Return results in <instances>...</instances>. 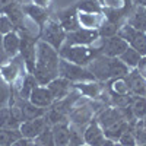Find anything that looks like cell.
Listing matches in <instances>:
<instances>
[{"mask_svg": "<svg viewBox=\"0 0 146 146\" xmlns=\"http://www.w3.org/2000/svg\"><path fill=\"white\" fill-rule=\"evenodd\" d=\"M58 51L51 45L38 40L36 42V56L32 75L40 85L47 86L53 79L58 78Z\"/></svg>", "mask_w": 146, "mask_h": 146, "instance_id": "obj_1", "label": "cell"}, {"mask_svg": "<svg viewBox=\"0 0 146 146\" xmlns=\"http://www.w3.org/2000/svg\"><path fill=\"white\" fill-rule=\"evenodd\" d=\"M86 67L95 76V80L120 79V78H124L130 70L123 62H120V58L105 57L102 54H98Z\"/></svg>", "mask_w": 146, "mask_h": 146, "instance_id": "obj_2", "label": "cell"}, {"mask_svg": "<svg viewBox=\"0 0 146 146\" xmlns=\"http://www.w3.org/2000/svg\"><path fill=\"white\" fill-rule=\"evenodd\" d=\"M100 54V50H92L88 45H66L63 44L58 50V57L70 63L86 67L92 60Z\"/></svg>", "mask_w": 146, "mask_h": 146, "instance_id": "obj_3", "label": "cell"}, {"mask_svg": "<svg viewBox=\"0 0 146 146\" xmlns=\"http://www.w3.org/2000/svg\"><path fill=\"white\" fill-rule=\"evenodd\" d=\"M58 78H63L73 83L95 82V76L89 72L88 67L70 63L64 58H60V62H58Z\"/></svg>", "mask_w": 146, "mask_h": 146, "instance_id": "obj_4", "label": "cell"}, {"mask_svg": "<svg viewBox=\"0 0 146 146\" xmlns=\"http://www.w3.org/2000/svg\"><path fill=\"white\" fill-rule=\"evenodd\" d=\"M21 36V47H19V56L22 57L28 73H32L35 66V56H36V42L38 38L28 31H16Z\"/></svg>", "mask_w": 146, "mask_h": 146, "instance_id": "obj_5", "label": "cell"}, {"mask_svg": "<svg viewBox=\"0 0 146 146\" xmlns=\"http://www.w3.org/2000/svg\"><path fill=\"white\" fill-rule=\"evenodd\" d=\"M66 40V31L62 28V25L57 21H47V23L41 32V41L51 45L54 50H60Z\"/></svg>", "mask_w": 146, "mask_h": 146, "instance_id": "obj_6", "label": "cell"}, {"mask_svg": "<svg viewBox=\"0 0 146 146\" xmlns=\"http://www.w3.org/2000/svg\"><path fill=\"white\" fill-rule=\"evenodd\" d=\"M120 38H123L129 47H131L133 50H136L140 56H146V34L142 31H137L135 28H131L130 25L121 27L117 32Z\"/></svg>", "mask_w": 146, "mask_h": 146, "instance_id": "obj_7", "label": "cell"}, {"mask_svg": "<svg viewBox=\"0 0 146 146\" xmlns=\"http://www.w3.org/2000/svg\"><path fill=\"white\" fill-rule=\"evenodd\" d=\"M27 73H28V70H27L25 63H23V60L19 54L13 58H10L5 66L0 67V75L10 85L15 83L18 79H22Z\"/></svg>", "mask_w": 146, "mask_h": 146, "instance_id": "obj_8", "label": "cell"}, {"mask_svg": "<svg viewBox=\"0 0 146 146\" xmlns=\"http://www.w3.org/2000/svg\"><path fill=\"white\" fill-rule=\"evenodd\" d=\"M127 42L120 38L118 35H114V36H110V38H104L102 41V45L98 48L100 50V54L105 56V57H111V58H118L121 54L124 53V50L127 48Z\"/></svg>", "mask_w": 146, "mask_h": 146, "instance_id": "obj_9", "label": "cell"}, {"mask_svg": "<svg viewBox=\"0 0 146 146\" xmlns=\"http://www.w3.org/2000/svg\"><path fill=\"white\" fill-rule=\"evenodd\" d=\"M48 126L47 120L44 117H36V118H31V120H25L22 121L21 126H19V131L22 137L25 139H29V140H34L36 136L40 135L41 131H44Z\"/></svg>", "mask_w": 146, "mask_h": 146, "instance_id": "obj_10", "label": "cell"}, {"mask_svg": "<svg viewBox=\"0 0 146 146\" xmlns=\"http://www.w3.org/2000/svg\"><path fill=\"white\" fill-rule=\"evenodd\" d=\"M98 31L86 29V28H79L76 31H72L66 34V45H89L98 38Z\"/></svg>", "mask_w": 146, "mask_h": 146, "instance_id": "obj_11", "label": "cell"}, {"mask_svg": "<svg viewBox=\"0 0 146 146\" xmlns=\"http://www.w3.org/2000/svg\"><path fill=\"white\" fill-rule=\"evenodd\" d=\"M124 80L127 83L129 94L135 96H146V79L137 72V69H130L124 76Z\"/></svg>", "mask_w": 146, "mask_h": 146, "instance_id": "obj_12", "label": "cell"}, {"mask_svg": "<svg viewBox=\"0 0 146 146\" xmlns=\"http://www.w3.org/2000/svg\"><path fill=\"white\" fill-rule=\"evenodd\" d=\"M105 133L104 129L100 126V123L96 120L89 121V124L85 127L83 130V142L85 145L89 146H101L105 140Z\"/></svg>", "mask_w": 146, "mask_h": 146, "instance_id": "obj_13", "label": "cell"}, {"mask_svg": "<svg viewBox=\"0 0 146 146\" xmlns=\"http://www.w3.org/2000/svg\"><path fill=\"white\" fill-rule=\"evenodd\" d=\"M28 101L32 102V104L36 105V107L47 110L48 107H51V105H53L54 98H53L51 92L48 91L47 86H44V85H38V86H36V88L31 92Z\"/></svg>", "mask_w": 146, "mask_h": 146, "instance_id": "obj_14", "label": "cell"}, {"mask_svg": "<svg viewBox=\"0 0 146 146\" xmlns=\"http://www.w3.org/2000/svg\"><path fill=\"white\" fill-rule=\"evenodd\" d=\"M51 133L56 146H69L70 145V127L69 121L57 123L51 126Z\"/></svg>", "mask_w": 146, "mask_h": 146, "instance_id": "obj_15", "label": "cell"}, {"mask_svg": "<svg viewBox=\"0 0 146 146\" xmlns=\"http://www.w3.org/2000/svg\"><path fill=\"white\" fill-rule=\"evenodd\" d=\"M48 91L51 92L54 101H60V100H64L66 96L70 92V82L63 79V78H56L53 79L50 83L47 85Z\"/></svg>", "mask_w": 146, "mask_h": 146, "instance_id": "obj_16", "label": "cell"}, {"mask_svg": "<svg viewBox=\"0 0 146 146\" xmlns=\"http://www.w3.org/2000/svg\"><path fill=\"white\" fill-rule=\"evenodd\" d=\"M121 120H126L121 108H107L100 114V117H98L96 121H98L100 126L105 130V129L111 127L113 124L118 123V121H121Z\"/></svg>", "mask_w": 146, "mask_h": 146, "instance_id": "obj_17", "label": "cell"}, {"mask_svg": "<svg viewBox=\"0 0 146 146\" xmlns=\"http://www.w3.org/2000/svg\"><path fill=\"white\" fill-rule=\"evenodd\" d=\"M21 47V36L16 31H10L3 35V48L9 58H13L19 54Z\"/></svg>", "mask_w": 146, "mask_h": 146, "instance_id": "obj_18", "label": "cell"}, {"mask_svg": "<svg viewBox=\"0 0 146 146\" xmlns=\"http://www.w3.org/2000/svg\"><path fill=\"white\" fill-rule=\"evenodd\" d=\"M22 10L25 12V13L38 25L40 29L44 28V25L47 23L48 21V13H47V10L40 7V6H35V5H28V6H23Z\"/></svg>", "mask_w": 146, "mask_h": 146, "instance_id": "obj_19", "label": "cell"}, {"mask_svg": "<svg viewBox=\"0 0 146 146\" xmlns=\"http://www.w3.org/2000/svg\"><path fill=\"white\" fill-rule=\"evenodd\" d=\"M60 25L62 28L67 32H72V31H76L80 28V23H79V19H78V15L75 13V9H69L66 12H63L62 15H60Z\"/></svg>", "mask_w": 146, "mask_h": 146, "instance_id": "obj_20", "label": "cell"}, {"mask_svg": "<svg viewBox=\"0 0 146 146\" xmlns=\"http://www.w3.org/2000/svg\"><path fill=\"white\" fill-rule=\"evenodd\" d=\"M129 129H130V123H129V121L127 120H121V121H118V123L113 124L111 127L105 129L104 133H105V137L107 139H111L114 142H118V139L121 137V135H123L124 131H127Z\"/></svg>", "mask_w": 146, "mask_h": 146, "instance_id": "obj_21", "label": "cell"}, {"mask_svg": "<svg viewBox=\"0 0 146 146\" xmlns=\"http://www.w3.org/2000/svg\"><path fill=\"white\" fill-rule=\"evenodd\" d=\"M21 121H18L10 111V107L0 108V127L2 129H19Z\"/></svg>", "mask_w": 146, "mask_h": 146, "instance_id": "obj_22", "label": "cell"}, {"mask_svg": "<svg viewBox=\"0 0 146 146\" xmlns=\"http://www.w3.org/2000/svg\"><path fill=\"white\" fill-rule=\"evenodd\" d=\"M127 25H130L131 28H135L137 31L146 32V10H145V7H137L136 9V12L129 19Z\"/></svg>", "mask_w": 146, "mask_h": 146, "instance_id": "obj_23", "label": "cell"}, {"mask_svg": "<svg viewBox=\"0 0 146 146\" xmlns=\"http://www.w3.org/2000/svg\"><path fill=\"white\" fill-rule=\"evenodd\" d=\"M118 58H120V62H123L129 69H136L139 62H140V58H142V56L136 50H133L131 47H127L124 50V53L121 54Z\"/></svg>", "mask_w": 146, "mask_h": 146, "instance_id": "obj_24", "label": "cell"}, {"mask_svg": "<svg viewBox=\"0 0 146 146\" xmlns=\"http://www.w3.org/2000/svg\"><path fill=\"white\" fill-rule=\"evenodd\" d=\"M22 137L19 129H2L0 127V146H10Z\"/></svg>", "mask_w": 146, "mask_h": 146, "instance_id": "obj_25", "label": "cell"}, {"mask_svg": "<svg viewBox=\"0 0 146 146\" xmlns=\"http://www.w3.org/2000/svg\"><path fill=\"white\" fill-rule=\"evenodd\" d=\"M130 110L136 120H143L146 117V96H136L131 101Z\"/></svg>", "mask_w": 146, "mask_h": 146, "instance_id": "obj_26", "label": "cell"}, {"mask_svg": "<svg viewBox=\"0 0 146 146\" xmlns=\"http://www.w3.org/2000/svg\"><path fill=\"white\" fill-rule=\"evenodd\" d=\"M70 118L72 120H69V121H72V124H75L78 127H82V124H85V123H88V121H89V118H91V110H88L86 107H83V108L80 107V108H78V110L73 111Z\"/></svg>", "mask_w": 146, "mask_h": 146, "instance_id": "obj_27", "label": "cell"}, {"mask_svg": "<svg viewBox=\"0 0 146 146\" xmlns=\"http://www.w3.org/2000/svg\"><path fill=\"white\" fill-rule=\"evenodd\" d=\"M32 146H56L54 139H53V133H51V126H48L44 131H41L32 140Z\"/></svg>", "mask_w": 146, "mask_h": 146, "instance_id": "obj_28", "label": "cell"}, {"mask_svg": "<svg viewBox=\"0 0 146 146\" xmlns=\"http://www.w3.org/2000/svg\"><path fill=\"white\" fill-rule=\"evenodd\" d=\"M10 95H12V85L7 83L0 75V108L9 107Z\"/></svg>", "mask_w": 146, "mask_h": 146, "instance_id": "obj_29", "label": "cell"}, {"mask_svg": "<svg viewBox=\"0 0 146 146\" xmlns=\"http://www.w3.org/2000/svg\"><path fill=\"white\" fill-rule=\"evenodd\" d=\"M69 127H70V145L72 146H80L83 145V131H80V127L70 124L69 121Z\"/></svg>", "mask_w": 146, "mask_h": 146, "instance_id": "obj_30", "label": "cell"}, {"mask_svg": "<svg viewBox=\"0 0 146 146\" xmlns=\"http://www.w3.org/2000/svg\"><path fill=\"white\" fill-rule=\"evenodd\" d=\"M79 23H82V27H85L86 29H94L96 25H98V19L94 13H80L78 15Z\"/></svg>", "mask_w": 146, "mask_h": 146, "instance_id": "obj_31", "label": "cell"}, {"mask_svg": "<svg viewBox=\"0 0 146 146\" xmlns=\"http://www.w3.org/2000/svg\"><path fill=\"white\" fill-rule=\"evenodd\" d=\"M75 86L79 88L82 94L88 95V96H96V94H98V83H95V82H83V83L75 85Z\"/></svg>", "mask_w": 146, "mask_h": 146, "instance_id": "obj_32", "label": "cell"}, {"mask_svg": "<svg viewBox=\"0 0 146 146\" xmlns=\"http://www.w3.org/2000/svg\"><path fill=\"white\" fill-rule=\"evenodd\" d=\"M118 29H120V28L115 25V23L108 22V23H104V25L98 29V35H100V36H104V38H110V36L117 35Z\"/></svg>", "mask_w": 146, "mask_h": 146, "instance_id": "obj_33", "label": "cell"}, {"mask_svg": "<svg viewBox=\"0 0 146 146\" xmlns=\"http://www.w3.org/2000/svg\"><path fill=\"white\" fill-rule=\"evenodd\" d=\"M118 143L121 146H136L137 145L136 137H135V135H133L131 129H129L127 131H124L123 135H121V137L118 139Z\"/></svg>", "mask_w": 146, "mask_h": 146, "instance_id": "obj_34", "label": "cell"}, {"mask_svg": "<svg viewBox=\"0 0 146 146\" xmlns=\"http://www.w3.org/2000/svg\"><path fill=\"white\" fill-rule=\"evenodd\" d=\"M113 89H114L115 95H129V88H127V83H126L124 78L115 79L113 82Z\"/></svg>", "mask_w": 146, "mask_h": 146, "instance_id": "obj_35", "label": "cell"}, {"mask_svg": "<svg viewBox=\"0 0 146 146\" xmlns=\"http://www.w3.org/2000/svg\"><path fill=\"white\" fill-rule=\"evenodd\" d=\"M79 7L85 12V13H94V12L98 13L100 12V6L96 5V2H94V0H85V2H82L79 5Z\"/></svg>", "mask_w": 146, "mask_h": 146, "instance_id": "obj_36", "label": "cell"}, {"mask_svg": "<svg viewBox=\"0 0 146 146\" xmlns=\"http://www.w3.org/2000/svg\"><path fill=\"white\" fill-rule=\"evenodd\" d=\"M10 31H15L13 29V25H12V22L9 21V18L3 13H0V34L5 35Z\"/></svg>", "mask_w": 146, "mask_h": 146, "instance_id": "obj_37", "label": "cell"}, {"mask_svg": "<svg viewBox=\"0 0 146 146\" xmlns=\"http://www.w3.org/2000/svg\"><path fill=\"white\" fill-rule=\"evenodd\" d=\"M18 2L16 0H0V13H6V12L12 7V6H15Z\"/></svg>", "mask_w": 146, "mask_h": 146, "instance_id": "obj_38", "label": "cell"}, {"mask_svg": "<svg viewBox=\"0 0 146 146\" xmlns=\"http://www.w3.org/2000/svg\"><path fill=\"white\" fill-rule=\"evenodd\" d=\"M136 69H137V72L140 73V75L146 79V56H142V58H140V62H139Z\"/></svg>", "mask_w": 146, "mask_h": 146, "instance_id": "obj_39", "label": "cell"}, {"mask_svg": "<svg viewBox=\"0 0 146 146\" xmlns=\"http://www.w3.org/2000/svg\"><path fill=\"white\" fill-rule=\"evenodd\" d=\"M10 146H32V140L25 139V137H21L19 140H16L15 143H12Z\"/></svg>", "mask_w": 146, "mask_h": 146, "instance_id": "obj_40", "label": "cell"}, {"mask_svg": "<svg viewBox=\"0 0 146 146\" xmlns=\"http://www.w3.org/2000/svg\"><path fill=\"white\" fill-rule=\"evenodd\" d=\"M48 2H50V0H34V5H35V6H40V7H42V9H45V7L48 6Z\"/></svg>", "mask_w": 146, "mask_h": 146, "instance_id": "obj_41", "label": "cell"}, {"mask_svg": "<svg viewBox=\"0 0 146 146\" xmlns=\"http://www.w3.org/2000/svg\"><path fill=\"white\" fill-rule=\"evenodd\" d=\"M136 5H137V7H145L146 9V0H133Z\"/></svg>", "mask_w": 146, "mask_h": 146, "instance_id": "obj_42", "label": "cell"}, {"mask_svg": "<svg viewBox=\"0 0 146 146\" xmlns=\"http://www.w3.org/2000/svg\"><path fill=\"white\" fill-rule=\"evenodd\" d=\"M101 146H115V142H114V140H111V139H105V140H104V143H102Z\"/></svg>", "mask_w": 146, "mask_h": 146, "instance_id": "obj_43", "label": "cell"}, {"mask_svg": "<svg viewBox=\"0 0 146 146\" xmlns=\"http://www.w3.org/2000/svg\"><path fill=\"white\" fill-rule=\"evenodd\" d=\"M142 124H143V126H145V127H146V117H145V118H143V120H142Z\"/></svg>", "mask_w": 146, "mask_h": 146, "instance_id": "obj_44", "label": "cell"}, {"mask_svg": "<svg viewBox=\"0 0 146 146\" xmlns=\"http://www.w3.org/2000/svg\"><path fill=\"white\" fill-rule=\"evenodd\" d=\"M115 146H121V145H120V143H118V142H115Z\"/></svg>", "mask_w": 146, "mask_h": 146, "instance_id": "obj_45", "label": "cell"}, {"mask_svg": "<svg viewBox=\"0 0 146 146\" xmlns=\"http://www.w3.org/2000/svg\"><path fill=\"white\" fill-rule=\"evenodd\" d=\"M80 146H89V145H85V143H83V145H80Z\"/></svg>", "mask_w": 146, "mask_h": 146, "instance_id": "obj_46", "label": "cell"}, {"mask_svg": "<svg viewBox=\"0 0 146 146\" xmlns=\"http://www.w3.org/2000/svg\"><path fill=\"white\" fill-rule=\"evenodd\" d=\"M136 146H146V145H136Z\"/></svg>", "mask_w": 146, "mask_h": 146, "instance_id": "obj_47", "label": "cell"}, {"mask_svg": "<svg viewBox=\"0 0 146 146\" xmlns=\"http://www.w3.org/2000/svg\"><path fill=\"white\" fill-rule=\"evenodd\" d=\"M69 146H72V145H69Z\"/></svg>", "mask_w": 146, "mask_h": 146, "instance_id": "obj_48", "label": "cell"}, {"mask_svg": "<svg viewBox=\"0 0 146 146\" xmlns=\"http://www.w3.org/2000/svg\"><path fill=\"white\" fill-rule=\"evenodd\" d=\"M145 34H146V32H145Z\"/></svg>", "mask_w": 146, "mask_h": 146, "instance_id": "obj_49", "label": "cell"}, {"mask_svg": "<svg viewBox=\"0 0 146 146\" xmlns=\"http://www.w3.org/2000/svg\"><path fill=\"white\" fill-rule=\"evenodd\" d=\"M145 10H146V9H145Z\"/></svg>", "mask_w": 146, "mask_h": 146, "instance_id": "obj_50", "label": "cell"}]
</instances>
